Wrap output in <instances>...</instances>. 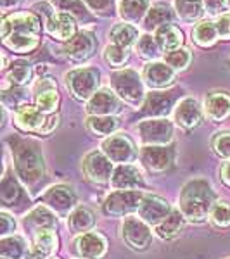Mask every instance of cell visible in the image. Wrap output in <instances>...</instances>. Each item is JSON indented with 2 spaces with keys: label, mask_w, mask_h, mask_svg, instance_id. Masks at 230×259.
<instances>
[{
  "label": "cell",
  "mask_w": 230,
  "mask_h": 259,
  "mask_svg": "<svg viewBox=\"0 0 230 259\" xmlns=\"http://www.w3.org/2000/svg\"><path fill=\"white\" fill-rule=\"evenodd\" d=\"M42 21L33 12H14L2 21V41L18 54H28L40 44Z\"/></svg>",
  "instance_id": "1"
},
{
  "label": "cell",
  "mask_w": 230,
  "mask_h": 259,
  "mask_svg": "<svg viewBox=\"0 0 230 259\" xmlns=\"http://www.w3.org/2000/svg\"><path fill=\"white\" fill-rule=\"evenodd\" d=\"M215 204V192L210 183L203 178L187 182L178 197V206H180L183 218L196 221V223L206 220L208 214H211Z\"/></svg>",
  "instance_id": "2"
},
{
  "label": "cell",
  "mask_w": 230,
  "mask_h": 259,
  "mask_svg": "<svg viewBox=\"0 0 230 259\" xmlns=\"http://www.w3.org/2000/svg\"><path fill=\"white\" fill-rule=\"evenodd\" d=\"M11 145L18 177L26 185H36L45 175L44 156L40 152V147L35 142L24 139H11Z\"/></svg>",
  "instance_id": "3"
},
{
  "label": "cell",
  "mask_w": 230,
  "mask_h": 259,
  "mask_svg": "<svg viewBox=\"0 0 230 259\" xmlns=\"http://www.w3.org/2000/svg\"><path fill=\"white\" fill-rule=\"evenodd\" d=\"M33 11H39L45 18V30L52 38L59 41H69L76 35V23L74 18L61 11H54L47 4H35Z\"/></svg>",
  "instance_id": "4"
},
{
  "label": "cell",
  "mask_w": 230,
  "mask_h": 259,
  "mask_svg": "<svg viewBox=\"0 0 230 259\" xmlns=\"http://www.w3.org/2000/svg\"><path fill=\"white\" fill-rule=\"evenodd\" d=\"M16 126L23 132H36V133H47L52 132L54 128L59 123V116L52 114V116H45L39 107H33L30 104L23 106L21 109L16 112V119H14Z\"/></svg>",
  "instance_id": "5"
},
{
  "label": "cell",
  "mask_w": 230,
  "mask_h": 259,
  "mask_svg": "<svg viewBox=\"0 0 230 259\" xmlns=\"http://www.w3.org/2000/svg\"><path fill=\"white\" fill-rule=\"evenodd\" d=\"M111 85L114 89V94L125 102L140 104L144 99V83L137 71L133 69H121L111 76Z\"/></svg>",
  "instance_id": "6"
},
{
  "label": "cell",
  "mask_w": 230,
  "mask_h": 259,
  "mask_svg": "<svg viewBox=\"0 0 230 259\" xmlns=\"http://www.w3.org/2000/svg\"><path fill=\"white\" fill-rule=\"evenodd\" d=\"M100 73L95 68H78L66 74V87L80 100H89L97 92Z\"/></svg>",
  "instance_id": "7"
},
{
  "label": "cell",
  "mask_w": 230,
  "mask_h": 259,
  "mask_svg": "<svg viewBox=\"0 0 230 259\" xmlns=\"http://www.w3.org/2000/svg\"><path fill=\"white\" fill-rule=\"evenodd\" d=\"M145 195L140 190H116L106 197L102 211L107 216H125L139 211L140 202Z\"/></svg>",
  "instance_id": "8"
},
{
  "label": "cell",
  "mask_w": 230,
  "mask_h": 259,
  "mask_svg": "<svg viewBox=\"0 0 230 259\" xmlns=\"http://www.w3.org/2000/svg\"><path fill=\"white\" fill-rule=\"evenodd\" d=\"M144 145H166L173 139V124L165 118L145 119L137 126Z\"/></svg>",
  "instance_id": "9"
},
{
  "label": "cell",
  "mask_w": 230,
  "mask_h": 259,
  "mask_svg": "<svg viewBox=\"0 0 230 259\" xmlns=\"http://www.w3.org/2000/svg\"><path fill=\"white\" fill-rule=\"evenodd\" d=\"M121 237L123 240L135 250H144L150 245L152 240V232L145 221L135 216H128L121 223Z\"/></svg>",
  "instance_id": "10"
},
{
  "label": "cell",
  "mask_w": 230,
  "mask_h": 259,
  "mask_svg": "<svg viewBox=\"0 0 230 259\" xmlns=\"http://www.w3.org/2000/svg\"><path fill=\"white\" fill-rule=\"evenodd\" d=\"M102 152L112 162L128 164L137 157V150L133 142L127 135H111L109 139L102 142Z\"/></svg>",
  "instance_id": "11"
},
{
  "label": "cell",
  "mask_w": 230,
  "mask_h": 259,
  "mask_svg": "<svg viewBox=\"0 0 230 259\" xmlns=\"http://www.w3.org/2000/svg\"><path fill=\"white\" fill-rule=\"evenodd\" d=\"M83 171L92 182L95 183H109L112 178V164L111 159L104 152H94L87 154L83 159Z\"/></svg>",
  "instance_id": "12"
},
{
  "label": "cell",
  "mask_w": 230,
  "mask_h": 259,
  "mask_svg": "<svg viewBox=\"0 0 230 259\" xmlns=\"http://www.w3.org/2000/svg\"><path fill=\"white\" fill-rule=\"evenodd\" d=\"M140 161L149 171L161 173L168 169L173 162V149L166 145H144L140 150Z\"/></svg>",
  "instance_id": "13"
},
{
  "label": "cell",
  "mask_w": 230,
  "mask_h": 259,
  "mask_svg": "<svg viewBox=\"0 0 230 259\" xmlns=\"http://www.w3.org/2000/svg\"><path fill=\"white\" fill-rule=\"evenodd\" d=\"M42 202L57 214H68L76 204V195L68 185H56L42 195Z\"/></svg>",
  "instance_id": "14"
},
{
  "label": "cell",
  "mask_w": 230,
  "mask_h": 259,
  "mask_svg": "<svg viewBox=\"0 0 230 259\" xmlns=\"http://www.w3.org/2000/svg\"><path fill=\"white\" fill-rule=\"evenodd\" d=\"M95 45H97V41H95L94 33L80 31V33H76L69 41H66L62 52H64V56L68 57V59L80 62V61L89 59L92 54H94Z\"/></svg>",
  "instance_id": "15"
},
{
  "label": "cell",
  "mask_w": 230,
  "mask_h": 259,
  "mask_svg": "<svg viewBox=\"0 0 230 259\" xmlns=\"http://www.w3.org/2000/svg\"><path fill=\"white\" fill-rule=\"evenodd\" d=\"M121 111L120 99L114 92L111 90H97L89 99L87 104V112L90 116H114Z\"/></svg>",
  "instance_id": "16"
},
{
  "label": "cell",
  "mask_w": 230,
  "mask_h": 259,
  "mask_svg": "<svg viewBox=\"0 0 230 259\" xmlns=\"http://www.w3.org/2000/svg\"><path fill=\"white\" fill-rule=\"evenodd\" d=\"M171 211L173 209H171L170 204L165 199L158 197V195H145L139 207V218L145 221L147 225L158 227Z\"/></svg>",
  "instance_id": "17"
},
{
  "label": "cell",
  "mask_w": 230,
  "mask_h": 259,
  "mask_svg": "<svg viewBox=\"0 0 230 259\" xmlns=\"http://www.w3.org/2000/svg\"><path fill=\"white\" fill-rule=\"evenodd\" d=\"M178 92H150L145 97L142 106V114L152 116V118H163L171 111V106L175 104Z\"/></svg>",
  "instance_id": "18"
},
{
  "label": "cell",
  "mask_w": 230,
  "mask_h": 259,
  "mask_svg": "<svg viewBox=\"0 0 230 259\" xmlns=\"http://www.w3.org/2000/svg\"><path fill=\"white\" fill-rule=\"evenodd\" d=\"M144 185V178L137 166L120 164L112 171L111 187L114 190H139Z\"/></svg>",
  "instance_id": "19"
},
{
  "label": "cell",
  "mask_w": 230,
  "mask_h": 259,
  "mask_svg": "<svg viewBox=\"0 0 230 259\" xmlns=\"http://www.w3.org/2000/svg\"><path fill=\"white\" fill-rule=\"evenodd\" d=\"M74 249L83 259H100L107 250V240L100 233H83L74 242Z\"/></svg>",
  "instance_id": "20"
},
{
  "label": "cell",
  "mask_w": 230,
  "mask_h": 259,
  "mask_svg": "<svg viewBox=\"0 0 230 259\" xmlns=\"http://www.w3.org/2000/svg\"><path fill=\"white\" fill-rule=\"evenodd\" d=\"M201 107L199 102L192 97L182 99L175 107V121L177 124H180L182 128H196L201 123Z\"/></svg>",
  "instance_id": "21"
},
{
  "label": "cell",
  "mask_w": 230,
  "mask_h": 259,
  "mask_svg": "<svg viewBox=\"0 0 230 259\" xmlns=\"http://www.w3.org/2000/svg\"><path fill=\"white\" fill-rule=\"evenodd\" d=\"M144 78L150 89H166L173 83L175 73L166 62H149L144 69Z\"/></svg>",
  "instance_id": "22"
},
{
  "label": "cell",
  "mask_w": 230,
  "mask_h": 259,
  "mask_svg": "<svg viewBox=\"0 0 230 259\" xmlns=\"http://www.w3.org/2000/svg\"><path fill=\"white\" fill-rule=\"evenodd\" d=\"M35 100H36V107L47 114V112L56 111L57 102H59V95L56 90V83L50 78H42L35 87Z\"/></svg>",
  "instance_id": "23"
},
{
  "label": "cell",
  "mask_w": 230,
  "mask_h": 259,
  "mask_svg": "<svg viewBox=\"0 0 230 259\" xmlns=\"http://www.w3.org/2000/svg\"><path fill=\"white\" fill-rule=\"evenodd\" d=\"M204 111L211 121H223L230 116V97L223 92H213L204 99Z\"/></svg>",
  "instance_id": "24"
},
{
  "label": "cell",
  "mask_w": 230,
  "mask_h": 259,
  "mask_svg": "<svg viewBox=\"0 0 230 259\" xmlns=\"http://www.w3.org/2000/svg\"><path fill=\"white\" fill-rule=\"evenodd\" d=\"M24 227L35 230V233L39 230H54L57 228V218L50 211V207L36 206L35 209H31L24 216Z\"/></svg>",
  "instance_id": "25"
},
{
  "label": "cell",
  "mask_w": 230,
  "mask_h": 259,
  "mask_svg": "<svg viewBox=\"0 0 230 259\" xmlns=\"http://www.w3.org/2000/svg\"><path fill=\"white\" fill-rule=\"evenodd\" d=\"M154 38H156L158 45H160L161 52H171L182 47L183 44V33L180 28H177L175 24H165V26L158 28L154 31Z\"/></svg>",
  "instance_id": "26"
},
{
  "label": "cell",
  "mask_w": 230,
  "mask_h": 259,
  "mask_svg": "<svg viewBox=\"0 0 230 259\" xmlns=\"http://www.w3.org/2000/svg\"><path fill=\"white\" fill-rule=\"evenodd\" d=\"M0 256L4 259H23V257H33L28 250V245L21 237H2L0 240Z\"/></svg>",
  "instance_id": "27"
},
{
  "label": "cell",
  "mask_w": 230,
  "mask_h": 259,
  "mask_svg": "<svg viewBox=\"0 0 230 259\" xmlns=\"http://www.w3.org/2000/svg\"><path fill=\"white\" fill-rule=\"evenodd\" d=\"M173 21V12H171L168 4H154L152 7L147 11L144 18V28L147 30H158V28L170 24Z\"/></svg>",
  "instance_id": "28"
},
{
  "label": "cell",
  "mask_w": 230,
  "mask_h": 259,
  "mask_svg": "<svg viewBox=\"0 0 230 259\" xmlns=\"http://www.w3.org/2000/svg\"><path fill=\"white\" fill-rule=\"evenodd\" d=\"M183 230V214L180 211H171L165 220L161 221L156 227V233L161 239H175L177 235H180V232Z\"/></svg>",
  "instance_id": "29"
},
{
  "label": "cell",
  "mask_w": 230,
  "mask_h": 259,
  "mask_svg": "<svg viewBox=\"0 0 230 259\" xmlns=\"http://www.w3.org/2000/svg\"><path fill=\"white\" fill-rule=\"evenodd\" d=\"M175 11H177L178 18L183 21L194 23L203 18V14L206 12L204 9V0H175Z\"/></svg>",
  "instance_id": "30"
},
{
  "label": "cell",
  "mask_w": 230,
  "mask_h": 259,
  "mask_svg": "<svg viewBox=\"0 0 230 259\" xmlns=\"http://www.w3.org/2000/svg\"><path fill=\"white\" fill-rule=\"evenodd\" d=\"M57 247V237L54 230H39L35 233V245H33V256L47 257Z\"/></svg>",
  "instance_id": "31"
},
{
  "label": "cell",
  "mask_w": 230,
  "mask_h": 259,
  "mask_svg": "<svg viewBox=\"0 0 230 259\" xmlns=\"http://www.w3.org/2000/svg\"><path fill=\"white\" fill-rule=\"evenodd\" d=\"M95 218L94 212L87 207H76L71 214L68 216V227L73 233H85L94 227Z\"/></svg>",
  "instance_id": "32"
},
{
  "label": "cell",
  "mask_w": 230,
  "mask_h": 259,
  "mask_svg": "<svg viewBox=\"0 0 230 259\" xmlns=\"http://www.w3.org/2000/svg\"><path fill=\"white\" fill-rule=\"evenodd\" d=\"M147 14V0H120V16L127 23H135Z\"/></svg>",
  "instance_id": "33"
},
{
  "label": "cell",
  "mask_w": 230,
  "mask_h": 259,
  "mask_svg": "<svg viewBox=\"0 0 230 259\" xmlns=\"http://www.w3.org/2000/svg\"><path fill=\"white\" fill-rule=\"evenodd\" d=\"M218 30L216 24L211 21H201L198 26L192 31V40L199 45V47H211L215 45V41L218 40Z\"/></svg>",
  "instance_id": "34"
},
{
  "label": "cell",
  "mask_w": 230,
  "mask_h": 259,
  "mask_svg": "<svg viewBox=\"0 0 230 259\" xmlns=\"http://www.w3.org/2000/svg\"><path fill=\"white\" fill-rule=\"evenodd\" d=\"M111 40L114 45H120V47L128 50L135 41H139V31H137V28H133L132 24H127V23L116 24L111 30Z\"/></svg>",
  "instance_id": "35"
},
{
  "label": "cell",
  "mask_w": 230,
  "mask_h": 259,
  "mask_svg": "<svg viewBox=\"0 0 230 259\" xmlns=\"http://www.w3.org/2000/svg\"><path fill=\"white\" fill-rule=\"evenodd\" d=\"M118 124H120V121L116 116H90V118L87 119V128L97 137L111 135V133L118 128Z\"/></svg>",
  "instance_id": "36"
},
{
  "label": "cell",
  "mask_w": 230,
  "mask_h": 259,
  "mask_svg": "<svg viewBox=\"0 0 230 259\" xmlns=\"http://www.w3.org/2000/svg\"><path fill=\"white\" fill-rule=\"evenodd\" d=\"M52 6L56 11H61L64 14H69L71 18L78 21H90V14L87 11L85 4L82 0H52Z\"/></svg>",
  "instance_id": "37"
},
{
  "label": "cell",
  "mask_w": 230,
  "mask_h": 259,
  "mask_svg": "<svg viewBox=\"0 0 230 259\" xmlns=\"http://www.w3.org/2000/svg\"><path fill=\"white\" fill-rule=\"evenodd\" d=\"M21 197H23V192H21L18 182L11 177L6 175L2 180V187H0V200H2L4 206H14L18 204Z\"/></svg>",
  "instance_id": "38"
},
{
  "label": "cell",
  "mask_w": 230,
  "mask_h": 259,
  "mask_svg": "<svg viewBox=\"0 0 230 259\" xmlns=\"http://www.w3.org/2000/svg\"><path fill=\"white\" fill-rule=\"evenodd\" d=\"M9 80L14 87H23L31 80V68L28 62L16 61L12 62L9 71Z\"/></svg>",
  "instance_id": "39"
},
{
  "label": "cell",
  "mask_w": 230,
  "mask_h": 259,
  "mask_svg": "<svg viewBox=\"0 0 230 259\" xmlns=\"http://www.w3.org/2000/svg\"><path fill=\"white\" fill-rule=\"evenodd\" d=\"M2 100L7 107L19 111L21 107L28 104V92L23 87H12L11 90H6L2 94Z\"/></svg>",
  "instance_id": "40"
},
{
  "label": "cell",
  "mask_w": 230,
  "mask_h": 259,
  "mask_svg": "<svg viewBox=\"0 0 230 259\" xmlns=\"http://www.w3.org/2000/svg\"><path fill=\"white\" fill-rule=\"evenodd\" d=\"M135 49L139 52V56L144 57V59H154L161 52L160 45H158V41L152 35H142L139 41H137Z\"/></svg>",
  "instance_id": "41"
},
{
  "label": "cell",
  "mask_w": 230,
  "mask_h": 259,
  "mask_svg": "<svg viewBox=\"0 0 230 259\" xmlns=\"http://www.w3.org/2000/svg\"><path fill=\"white\" fill-rule=\"evenodd\" d=\"M104 61H106L111 68H121V66L128 61V50L114 44L107 45L106 50H104Z\"/></svg>",
  "instance_id": "42"
},
{
  "label": "cell",
  "mask_w": 230,
  "mask_h": 259,
  "mask_svg": "<svg viewBox=\"0 0 230 259\" xmlns=\"http://www.w3.org/2000/svg\"><path fill=\"white\" fill-rule=\"evenodd\" d=\"M190 52L187 49H177V50H171V52H166V64L170 66V68L173 69H185L187 66L190 64Z\"/></svg>",
  "instance_id": "43"
},
{
  "label": "cell",
  "mask_w": 230,
  "mask_h": 259,
  "mask_svg": "<svg viewBox=\"0 0 230 259\" xmlns=\"http://www.w3.org/2000/svg\"><path fill=\"white\" fill-rule=\"evenodd\" d=\"M211 221L216 227H228L230 225V206L227 202H216L211 211Z\"/></svg>",
  "instance_id": "44"
},
{
  "label": "cell",
  "mask_w": 230,
  "mask_h": 259,
  "mask_svg": "<svg viewBox=\"0 0 230 259\" xmlns=\"http://www.w3.org/2000/svg\"><path fill=\"white\" fill-rule=\"evenodd\" d=\"M213 149L220 157H228L230 159V133H216L213 137Z\"/></svg>",
  "instance_id": "45"
},
{
  "label": "cell",
  "mask_w": 230,
  "mask_h": 259,
  "mask_svg": "<svg viewBox=\"0 0 230 259\" xmlns=\"http://www.w3.org/2000/svg\"><path fill=\"white\" fill-rule=\"evenodd\" d=\"M204 9L211 16H220L228 11V0H204Z\"/></svg>",
  "instance_id": "46"
},
{
  "label": "cell",
  "mask_w": 230,
  "mask_h": 259,
  "mask_svg": "<svg viewBox=\"0 0 230 259\" xmlns=\"http://www.w3.org/2000/svg\"><path fill=\"white\" fill-rule=\"evenodd\" d=\"M215 24H216V30H218L220 38L230 40V12H225L220 18H216Z\"/></svg>",
  "instance_id": "47"
},
{
  "label": "cell",
  "mask_w": 230,
  "mask_h": 259,
  "mask_svg": "<svg viewBox=\"0 0 230 259\" xmlns=\"http://www.w3.org/2000/svg\"><path fill=\"white\" fill-rule=\"evenodd\" d=\"M83 2L94 12H106L112 7V0H83Z\"/></svg>",
  "instance_id": "48"
},
{
  "label": "cell",
  "mask_w": 230,
  "mask_h": 259,
  "mask_svg": "<svg viewBox=\"0 0 230 259\" xmlns=\"http://www.w3.org/2000/svg\"><path fill=\"white\" fill-rule=\"evenodd\" d=\"M14 230H16V221L7 212H0V233L6 237L11 232H14Z\"/></svg>",
  "instance_id": "49"
},
{
  "label": "cell",
  "mask_w": 230,
  "mask_h": 259,
  "mask_svg": "<svg viewBox=\"0 0 230 259\" xmlns=\"http://www.w3.org/2000/svg\"><path fill=\"white\" fill-rule=\"evenodd\" d=\"M221 180L230 187V159L221 166Z\"/></svg>",
  "instance_id": "50"
},
{
  "label": "cell",
  "mask_w": 230,
  "mask_h": 259,
  "mask_svg": "<svg viewBox=\"0 0 230 259\" xmlns=\"http://www.w3.org/2000/svg\"><path fill=\"white\" fill-rule=\"evenodd\" d=\"M21 0H0V6H2V9H11V7H16Z\"/></svg>",
  "instance_id": "51"
},
{
  "label": "cell",
  "mask_w": 230,
  "mask_h": 259,
  "mask_svg": "<svg viewBox=\"0 0 230 259\" xmlns=\"http://www.w3.org/2000/svg\"><path fill=\"white\" fill-rule=\"evenodd\" d=\"M228 12H230V0H228Z\"/></svg>",
  "instance_id": "52"
},
{
  "label": "cell",
  "mask_w": 230,
  "mask_h": 259,
  "mask_svg": "<svg viewBox=\"0 0 230 259\" xmlns=\"http://www.w3.org/2000/svg\"><path fill=\"white\" fill-rule=\"evenodd\" d=\"M49 259H56V257H49Z\"/></svg>",
  "instance_id": "53"
},
{
  "label": "cell",
  "mask_w": 230,
  "mask_h": 259,
  "mask_svg": "<svg viewBox=\"0 0 230 259\" xmlns=\"http://www.w3.org/2000/svg\"><path fill=\"white\" fill-rule=\"evenodd\" d=\"M2 259H4V257H2Z\"/></svg>",
  "instance_id": "54"
}]
</instances>
